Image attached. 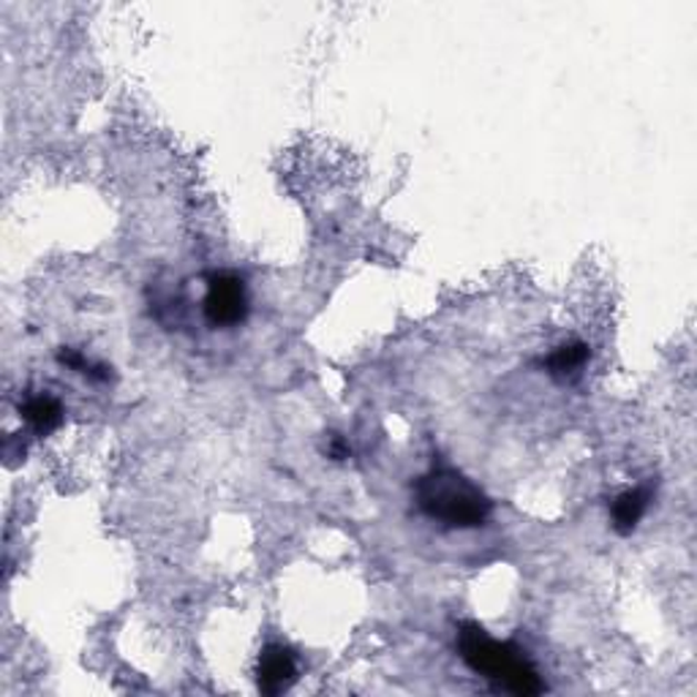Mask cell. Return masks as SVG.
I'll use <instances>...</instances> for the list:
<instances>
[{
  "instance_id": "obj_7",
  "label": "cell",
  "mask_w": 697,
  "mask_h": 697,
  "mask_svg": "<svg viewBox=\"0 0 697 697\" xmlns=\"http://www.w3.org/2000/svg\"><path fill=\"white\" fill-rule=\"evenodd\" d=\"M588 355H592V351H588L586 344H581V341L564 344V347H558L551 357H547L545 368H547V373L556 379L577 377L581 368L588 362Z\"/></svg>"
},
{
  "instance_id": "obj_4",
  "label": "cell",
  "mask_w": 697,
  "mask_h": 697,
  "mask_svg": "<svg viewBox=\"0 0 697 697\" xmlns=\"http://www.w3.org/2000/svg\"><path fill=\"white\" fill-rule=\"evenodd\" d=\"M297 681V659L291 648L281 643H270L262 648L256 663V684L265 695H281Z\"/></svg>"
},
{
  "instance_id": "obj_3",
  "label": "cell",
  "mask_w": 697,
  "mask_h": 697,
  "mask_svg": "<svg viewBox=\"0 0 697 697\" xmlns=\"http://www.w3.org/2000/svg\"><path fill=\"white\" fill-rule=\"evenodd\" d=\"M205 317L213 327H237L248 317V289L235 273H213L207 281Z\"/></svg>"
},
{
  "instance_id": "obj_5",
  "label": "cell",
  "mask_w": 697,
  "mask_h": 697,
  "mask_svg": "<svg viewBox=\"0 0 697 697\" xmlns=\"http://www.w3.org/2000/svg\"><path fill=\"white\" fill-rule=\"evenodd\" d=\"M20 414L28 426L33 428L39 437H47V433L58 431L63 426V407L58 398L47 396V392H39V396H28L25 401L20 403Z\"/></svg>"
},
{
  "instance_id": "obj_6",
  "label": "cell",
  "mask_w": 697,
  "mask_h": 697,
  "mask_svg": "<svg viewBox=\"0 0 697 697\" xmlns=\"http://www.w3.org/2000/svg\"><path fill=\"white\" fill-rule=\"evenodd\" d=\"M648 499L652 493L646 488H635V491H624L622 496L613 499L611 504V523L618 534H633L637 523L643 521L648 510Z\"/></svg>"
},
{
  "instance_id": "obj_1",
  "label": "cell",
  "mask_w": 697,
  "mask_h": 697,
  "mask_svg": "<svg viewBox=\"0 0 697 697\" xmlns=\"http://www.w3.org/2000/svg\"><path fill=\"white\" fill-rule=\"evenodd\" d=\"M414 499L417 508L447 529L485 526L493 512L491 499L469 476L450 467H433L422 474L414 485Z\"/></svg>"
},
{
  "instance_id": "obj_2",
  "label": "cell",
  "mask_w": 697,
  "mask_h": 697,
  "mask_svg": "<svg viewBox=\"0 0 697 697\" xmlns=\"http://www.w3.org/2000/svg\"><path fill=\"white\" fill-rule=\"evenodd\" d=\"M458 652L474 673H480L488 681L499 684L512 695H540L545 689L537 667L529 663L526 652H521L512 643L493 640L480 624H461Z\"/></svg>"
},
{
  "instance_id": "obj_8",
  "label": "cell",
  "mask_w": 697,
  "mask_h": 697,
  "mask_svg": "<svg viewBox=\"0 0 697 697\" xmlns=\"http://www.w3.org/2000/svg\"><path fill=\"white\" fill-rule=\"evenodd\" d=\"M349 444L344 442L341 437H336V433H332L330 439H327V455L332 458V461H347L349 458Z\"/></svg>"
}]
</instances>
